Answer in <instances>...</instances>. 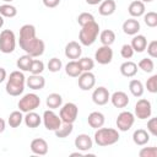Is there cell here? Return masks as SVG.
I'll list each match as a JSON object with an SVG mask.
<instances>
[{
  "label": "cell",
  "mask_w": 157,
  "mask_h": 157,
  "mask_svg": "<svg viewBox=\"0 0 157 157\" xmlns=\"http://www.w3.org/2000/svg\"><path fill=\"white\" fill-rule=\"evenodd\" d=\"M134 123H135V115L131 112H129V110H124V112L119 113V115L117 118V121H115L117 128L120 131L130 130L132 128Z\"/></svg>",
  "instance_id": "ba28073f"
},
{
  "label": "cell",
  "mask_w": 157,
  "mask_h": 157,
  "mask_svg": "<svg viewBox=\"0 0 157 157\" xmlns=\"http://www.w3.org/2000/svg\"><path fill=\"white\" fill-rule=\"evenodd\" d=\"M32 60H33V58H32L31 55L26 54V55H22V56H20V58L17 59L16 65H17V67H18L21 71H29V66H31Z\"/></svg>",
  "instance_id": "1f68e13d"
},
{
  "label": "cell",
  "mask_w": 157,
  "mask_h": 157,
  "mask_svg": "<svg viewBox=\"0 0 157 157\" xmlns=\"http://www.w3.org/2000/svg\"><path fill=\"white\" fill-rule=\"evenodd\" d=\"M29 147H31V151L34 155L44 156V155L48 153V144L44 139H40V137H37V139L32 140Z\"/></svg>",
  "instance_id": "2e32d148"
},
{
  "label": "cell",
  "mask_w": 157,
  "mask_h": 157,
  "mask_svg": "<svg viewBox=\"0 0 157 157\" xmlns=\"http://www.w3.org/2000/svg\"><path fill=\"white\" fill-rule=\"evenodd\" d=\"M99 40L102 45H112L115 40V33L112 29H104L99 33Z\"/></svg>",
  "instance_id": "f1b7e54d"
},
{
  "label": "cell",
  "mask_w": 157,
  "mask_h": 157,
  "mask_svg": "<svg viewBox=\"0 0 157 157\" xmlns=\"http://www.w3.org/2000/svg\"><path fill=\"white\" fill-rule=\"evenodd\" d=\"M144 21L148 27H151V28L156 27L157 26V13L155 11H148L147 13H144Z\"/></svg>",
  "instance_id": "74e56055"
},
{
  "label": "cell",
  "mask_w": 157,
  "mask_h": 157,
  "mask_svg": "<svg viewBox=\"0 0 157 157\" xmlns=\"http://www.w3.org/2000/svg\"><path fill=\"white\" fill-rule=\"evenodd\" d=\"M70 156H71V157H74V156H78V157H80V156H82V152H80V151H78V152H72Z\"/></svg>",
  "instance_id": "f907efd6"
},
{
  "label": "cell",
  "mask_w": 157,
  "mask_h": 157,
  "mask_svg": "<svg viewBox=\"0 0 157 157\" xmlns=\"http://www.w3.org/2000/svg\"><path fill=\"white\" fill-rule=\"evenodd\" d=\"M98 34H99V26L96 21H92V22L82 26V28L78 33V40L82 45L90 47L96 42Z\"/></svg>",
  "instance_id": "277c9868"
},
{
  "label": "cell",
  "mask_w": 157,
  "mask_h": 157,
  "mask_svg": "<svg viewBox=\"0 0 157 157\" xmlns=\"http://www.w3.org/2000/svg\"><path fill=\"white\" fill-rule=\"evenodd\" d=\"M61 67H63V63L59 58H52L48 61V69L50 72H58L61 70Z\"/></svg>",
  "instance_id": "f35d334b"
},
{
  "label": "cell",
  "mask_w": 157,
  "mask_h": 157,
  "mask_svg": "<svg viewBox=\"0 0 157 157\" xmlns=\"http://www.w3.org/2000/svg\"><path fill=\"white\" fill-rule=\"evenodd\" d=\"M65 72L67 76H71V77H78L82 72V70L80 69L78 66V63L76 60H71L69 61L66 65H65Z\"/></svg>",
  "instance_id": "83f0119b"
},
{
  "label": "cell",
  "mask_w": 157,
  "mask_h": 157,
  "mask_svg": "<svg viewBox=\"0 0 157 157\" xmlns=\"http://www.w3.org/2000/svg\"><path fill=\"white\" fill-rule=\"evenodd\" d=\"M75 147L81 151V152H85V151H88L92 148L93 146V140L92 137H90V135L87 134H80L75 137Z\"/></svg>",
  "instance_id": "5bb4252c"
},
{
  "label": "cell",
  "mask_w": 157,
  "mask_h": 157,
  "mask_svg": "<svg viewBox=\"0 0 157 157\" xmlns=\"http://www.w3.org/2000/svg\"><path fill=\"white\" fill-rule=\"evenodd\" d=\"M2 26H4V17L0 15V28H1Z\"/></svg>",
  "instance_id": "816d5d0a"
},
{
  "label": "cell",
  "mask_w": 157,
  "mask_h": 157,
  "mask_svg": "<svg viewBox=\"0 0 157 157\" xmlns=\"http://www.w3.org/2000/svg\"><path fill=\"white\" fill-rule=\"evenodd\" d=\"M109 99H110L109 91H108V88H105L103 86L94 88V91L92 92V101L97 105H104L109 102Z\"/></svg>",
  "instance_id": "4fadbf2b"
},
{
  "label": "cell",
  "mask_w": 157,
  "mask_h": 157,
  "mask_svg": "<svg viewBox=\"0 0 157 157\" xmlns=\"http://www.w3.org/2000/svg\"><path fill=\"white\" fill-rule=\"evenodd\" d=\"M0 15L2 17H15L17 15V9L10 4H4V5H0Z\"/></svg>",
  "instance_id": "836d02e7"
},
{
  "label": "cell",
  "mask_w": 157,
  "mask_h": 157,
  "mask_svg": "<svg viewBox=\"0 0 157 157\" xmlns=\"http://www.w3.org/2000/svg\"><path fill=\"white\" fill-rule=\"evenodd\" d=\"M74 130V126L72 124H69V123H63L59 129H56L54 132L56 135V137H60V139H64V137H67Z\"/></svg>",
  "instance_id": "d6a6232c"
},
{
  "label": "cell",
  "mask_w": 157,
  "mask_h": 157,
  "mask_svg": "<svg viewBox=\"0 0 157 157\" xmlns=\"http://www.w3.org/2000/svg\"><path fill=\"white\" fill-rule=\"evenodd\" d=\"M137 66H139L144 72L150 74V72H152V71H153V69H155V63H153V60H152V59L144 58V59H141V60L139 61Z\"/></svg>",
  "instance_id": "d590c367"
},
{
  "label": "cell",
  "mask_w": 157,
  "mask_h": 157,
  "mask_svg": "<svg viewBox=\"0 0 157 157\" xmlns=\"http://www.w3.org/2000/svg\"><path fill=\"white\" fill-rule=\"evenodd\" d=\"M132 141L137 146H145L150 141V134L145 129H137L132 134Z\"/></svg>",
  "instance_id": "7402d4cb"
},
{
  "label": "cell",
  "mask_w": 157,
  "mask_h": 157,
  "mask_svg": "<svg viewBox=\"0 0 157 157\" xmlns=\"http://www.w3.org/2000/svg\"><path fill=\"white\" fill-rule=\"evenodd\" d=\"M146 49H147V54L151 56V58H157V40H151L147 45H146Z\"/></svg>",
  "instance_id": "f6af8a7d"
},
{
  "label": "cell",
  "mask_w": 157,
  "mask_h": 157,
  "mask_svg": "<svg viewBox=\"0 0 157 157\" xmlns=\"http://www.w3.org/2000/svg\"><path fill=\"white\" fill-rule=\"evenodd\" d=\"M82 54V48H81V44H78L77 42L72 40V42H69L65 47V56L71 59V60H76V59H80Z\"/></svg>",
  "instance_id": "9a60e30c"
},
{
  "label": "cell",
  "mask_w": 157,
  "mask_h": 157,
  "mask_svg": "<svg viewBox=\"0 0 157 157\" xmlns=\"http://www.w3.org/2000/svg\"><path fill=\"white\" fill-rule=\"evenodd\" d=\"M16 48V37L11 29H4L0 33V52L10 54Z\"/></svg>",
  "instance_id": "5b68a950"
},
{
  "label": "cell",
  "mask_w": 157,
  "mask_h": 157,
  "mask_svg": "<svg viewBox=\"0 0 157 157\" xmlns=\"http://www.w3.org/2000/svg\"><path fill=\"white\" fill-rule=\"evenodd\" d=\"M6 76H7V74H6V70H5L4 67H0V83L5 81Z\"/></svg>",
  "instance_id": "7dc6e473"
},
{
  "label": "cell",
  "mask_w": 157,
  "mask_h": 157,
  "mask_svg": "<svg viewBox=\"0 0 157 157\" xmlns=\"http://www.w3.org/2000/svg\"><path fill=\"white\" fill-rule=\"evenodd\" d=\"M140 1H142V2L145 4V2H152L153 0H140Z\"/></svg>",
  "instance_id": "f5cc1de1"
},
{
  "label": "cell",
  "mask_w": 157,
  "mask_h": 157,
  "mask_svg": "<svg viewBox=\"0 0 157 157\" xmlns=\"http://www.w3.org/2000/svg\"><path fill=\"white\" fill-rule=\"evenodd\" d=\"M140 157H157V148L155 146L151 147H144L139 152Z\"/></svg>",
  "instance_id": "b9f144b4"
},
{
  "label": "cell",
  "mask_w": 157,
  "mask_h": 157,
  "mask_svg": "<svg viewBox=\"0 0 157 157\" xmlns=\"http://www.w3.org/2000/svg\"><path fill=\"white\" fill-rule=\"evenodd\" d=\"M146 88L150 93H156L157 92V75H152L150 78H147Z\"/></svg>",
  "instance_id": "60d3db41"
},
{
  "label": "cell",
  "mask_w": 157,
  "mask_h": 157,
  "mask_svg": "<svg viewBox=\"0 0 157 157\" xmlns=\"http://www.w3.org/2000/svg\"><path fill=\"white\" fill-rule=\"evenodd\" d=\"M43 4H44L45 7L53 9V7H56L60 4V0H43Z\"/></svg>",
  "instance_id": "bcb514c9"
},
{
  "label": "cell",
  "mask_w": 157,
  "mask_h": 157,
  "mask_svg": "<svg viewBox=\"0 0 157 157\" xmlns=\"http://www.w3.org/2000/svg\"><path fill=\"white\" fill-rule=\"evenodd\" d=\"M120 74L125 77H134L137 74V64L134 61H125L120 65Z\"/></svg>",
  "instance_id": "484cf974"
},
{
  "label": "cell",
  "mask_w": 157,
  "mask_h": 157,
  "mask_svg": "<svg viewBox=\"0 0 157 157\" xmlns=\"http://www.w3.org/2000/svg\"><path fill=\"white\" fill-rule=\"evenodd\" d=\"M94 59L101 65H107L113 60V50L110 45H102L94 53Z\"/></svg>",
  "instance_id": "8fae6325"
},
{
  "label": "cell",
  "mask_w": 157,
  "mask_h": 157,
  "mask_svg": "<svg viewBox=\"0 0 157 157\" xmlns=\"http://www.w3.org/2000/svg\"><path fill=\"white\" fill-rule=\"evenodd\" d=\"M115 10H117V4L114 0H103L98 7V12L102 16H110L115 12Z\"/></svg>",
  "instance_id": "603a6c76"
},
{
  "label": "cell",
  "mask_w": 157,
  "mask_h": 157,
  "mask_svg": "<svg viewBox=\"0 0 157 157\" xmlns=\"http://www.w3.org/2000/svg\"><path fill=\"white\" fill-rule=\"evenodd\" d=\"M43 124L45 126L47 130H50V131H55L56 129H59V126L61 125V119L58 114H55L53 112V109H48L43 113Z\"/></svg>",
  "instance_id": "30bf717a"
},
{
  "label": "cell",
  "mask_w": 157,
  "mask_h": 157,
  "mask_svg": "<svg viewBox=\"0 0 157 157\" xmlns=\"http://www.w3.org/2000/svg\"><path fill=\"white\" fill-rule=\"evenodd\" d=\"M43 70H44V63L42 60L33 59L31 63V66H29V72L33 75H39L43 72Z\"/></svg>",
  "instance_id": "8d00e7d4"
},
{
  "label": "cell",
  "mask_w": 157,
  "mask_h": 157,
  "mask_svg": "<svg viewBox=\"0 0 157 157\" xmlns=\"http://www.w3.org/2000/svg\"><path fill=\"white\" fill-rule=\"evenodd\" d=\"M78 87L82 91H90L96 85V76L91 72V71H83L81 72V75L78 76Z\"/></svg>",
  "instance_id": "7c38bea8"
},
{
  "label": "cell",
  "mask_w": 157,
  "mask_h": 157,
  "mask_svg": "<svg viewBox=\"0 0 157 157\" xmlns=\"http://www.w3.org/2000/svg\"><path fill=\"white\" fill-rule=\"evenodd\" d=\"M77 63H78V66H80V69L82 70V72H83V71H91V70L94 67V61H93V59H91V58H88V56L80 58V59L77 60Z\"/></svg>",
  "instance_id": "e575fe53"
},
{
  "label": "cell",
  "mask_w": 157,
  "mask_h": 157,
  "mask_svg": "<svg viewBox=\"0 0 157 157\" xmlns=\"http://www.w3.org/2000/svg\"><path fill=\"white\" fill-rule=\"evenodd\" d=\"M147 131L152 136L157 135V118H151L147 121Z\"/></svg>",
  "instance_id": "ee69618b"
},
{
  "label": "cell",
  "mask_w": 157,
  "mask_h": 157,
  "mask_svg": "<svg viewBox=\"0 0 157 157\" xmlns=\"http://www.w3.org/2000/svg\"><path fill=\"white\" fill-rule=\"evenodd\" d=\"M77 115H78V108H77V105L75 103L67 102L63 107H60L59 117H60L63 123L74 124L75 120L77 119Z\"/></svg>",
  "instance_id": "52a82bcc"
},
{
  "label": "cell",
  "mask_w": 157,
  "mask_h": 157,
  "mask_svg": "<svg viewBox=\"0 0 157 157\" xmlns=\"http://www.w3.org/2000/svg\"><path fill=\"white\" fill-rule=\"evenodd\" d=\"M87 121H88V125L91 128L99 129L104 125L105 118H104L103 113H101V112H92V113H90V115L87 118Z\"/></svg>",
  "instance_id": "ffe728a7"
},
{
  "label": "cell",
  "mask_w": 157,
  "mask_h": 157,
  "mask_svg": "<svg viewBox=\"0 0 157 157\" xmlns=\"http://www.w3.org/2000/svg\"><path fill=\"white\" fill-rule=\"evenodd\" d=\"M47 107L49 109H56V108H60L61 104H63V97L59 94V93H50L48 97H47Z\"/></svg>",
  "instance_id": "4316f807"
},
{
  "label": "cell",
  "mask_w": 157,
  "mask_h": 157,
  "mask_svg": "<svg viewBox=\"0 0 157 157\" xmlns=\"http://www.w3.org/2000/svg\"><path fill=\"white\" fill-rule=\"evenodd\" d=\"M2 1H5V2H11V1H13V0H2Z\"/></svg>",
  "instance_id": "db71d44e"
},
{
  "label": "cell",
  "mask_w": 157,
  "mask_h": 157,
  "mask_svg": "<svg viewBox=\"0 0 157 157\" xmlns=\"http://www.w3.org/2000/svg\"><path fill=\"white\" fill-rule=\"evenodd\" d=\"M139 31H140V22L135 20V17L128 18L123 23V32L128 36H135L139 33Z\"/></svg>",
  "instance_id": "d6986e66"
},
{
  "label": "cell",
  "mask_w": 157,
  "mask_h": 157,
  "mask_svg": "<svg viewBox=\"0 0 157 157\" xmlns=\"http://www.w3.org/2000/svg\"><path fill=\"white\" fill-rule=\"evenodd\" d=\"M146 11V7H145V4L140 0H135L132 2H130L129 7H128V12L130 13V16L132 17H140V16H144Z\"/></svg>",
  "instance_id": "cb8c5ba5"
},
{
  "label": "cell",
  "mask_w": 157,
  "mask_h": 157,
  "mask_svg": "<svg viewBox=\"0 0 157 157\" xmlns=\"http://www.w3.org/2000/svg\"><path fill=\"white\" fill-rule=\"evenodd\" d=\"M134 53L135 52H134V49L131 48L130 44H124L121 47V49H120V54H121V56L124 59H131L132 55H134Z\"/></svg>",
  "instance_id": "7bdbcfd3"
},
{
  "label": "cell",
  "mask_w": 157,
  "mask_h": 157,
  "mask_svg": "<svg viewBox=\"0 0 157 157\" xmlns=\"http://www.w3.org/2000/svg\"><path fill=\"white\" fill-rule=\"evenodd\" d=\"M25 85H26V77H25L23 72L20 70H16V71H12L10 74L7 82H6V86H5V90H6L7 94L17 97V96L23 93Z\"/></svg>",
  "instance_id": "6da1fadb"
},
{
  "label": "cell",
  "mask_w": 157,
  "mask_h": 157,
  "mask_svg": "<svg viewBox=\"0 0 157 157\" xmlns=\"http://www.w3.org/2000/svg\"><path fill=\"white\" fill-rule=\"evenodd\" d=\"M39 104H40L39 96H37L36 93H27L18 101L17 105L22 113H27V112H32V110L37 109L39 107Z\"/></svg>",
  "instance_id": "8992f818"
},
{
  "label": "cell",
  "mask_w": 157,
  "mask_h": 157,
  "mask_svg": "<svg viewBox=\"0 0 157 157\" xmlns=\"http://www.w3.org/2000/svg\"><path fill=\"white\" fill-rule=\"evenodd\" d=\"M112 104L115 107V108H125L128 104H129V97L125 92L123 91H117L114 92L112 96H110V99Z\"/></svg>",
  "instance_id": "e0dca14e"
},
{
  "label": "cell",
  "mask_w": 157,
  "mask_h": 157,
  "mask_svg": "<svg viewBox=\"0 0 157 157\" xmlns=\"http://www.w3.org/2000/svg\"><path fill=\"white\" fill-rule=\"evenodd\" d=\"M88 5H98V4H101L103 0H85Z\"/></svg>",
  "instance_id": "681fc988"
},
{
  "label": "cell",
  "mask_w": 157,
  "mask_h": 157,
  "mask_svg": "<svg viewBox=\"0 0 157 157\" xmlns=\"http://www.w3.org/2000/svg\"><path fill=\"white\" fill-rule=\"evenodd\" d=\"M119 137L120 136H119L118 130L112 129V128H99L94 132V142L101 147L117 144L119 141Z\"/></svg>",
  "instance_id": "3957f363"
},
{
  "label": "cell",
  "mask_w": 157,
  "mask_h": 157,
  "mask_svg": "<svg viewBox=\"0 0 157 157\" xmlns=\"http://www.w3.org/2000/svg\"><path fill=\"white\" fill-rule=\"evenodd\" d=\"M129 90L134 97H141L144 94V85L140 80H131L129 82Z\"/></svg>",
  "instance_id": "f546056e"
},
{
  "label": "cell",
  "mask_w": 157,
  "mask_h": 157,
  "mask_svg": "<svg viewBox=\"0 0 157 157\" xmlns=\"http://www.w3.org/2000/svg\"><path fill=\"white\" fill-rule=\"evenodd\" d=\"M23 121V114L21 110H13L7 119V123L11 128H17L21 125V123Z\"/></svg>",
  "instance_id": "4dcf8cb0"
},
{
  "label": "cell",
  "mask_w": 157,
  "mask_h": 157,
  "mask_svg": "<svg viewBox=\"0 0 157 157\" xmlns=\"http://www.w3.org/2000/svg\"><path fill=\"white\" fill-rule=\"evenodd\" d=\"M26 85L31 88V90H34V91H38V90H42L44 88L45 86V78L39 74V75H31L29 77L26 78Z\"/></svg>",
  "instance_id": "ac0fdd59"
},
{
  "label": "cell",
  "mask_w": 157,
  "mask_h": 157,
  "mask_svg": "<svg viewBox=\"0 0 157 157\" xmlns=\"http://www.w3.org/2000/svg\"><path fill=\"white\" fill-rule=\"evenodd\" d=\"M23 121L26 124V126L31 128V129H34V128H38L42 123V117L39 114H37L34 110L32 112H27L26 115L23 117Z\"/></svg>",
  "instance_id": "44dd1931"
},
{
  "label": "cell",
  "mask_w": 157,
  "mask_h": 157,
  "mask_svg": "<svg viewBox=\"0 0 157 157\" xmlns=\"http://www.w3.org/2000/svg\"><path fill=\"white\" fill-rule=\"evenodd\" d=\"M131 48L134 49V52L136 53H142L146 50V45H147V39L145 36L142 34H135L134 38L131 39Z\"/></svg>",
  "instance_id": "d4e9b609"
},
{
  "label": "cell",
  "mask_w": 157,
  "mask_h": 157,
  "mask_svg": "<svg viewBox=\"0 0 157 157\" xmlns=\"http://www.w3.org/2000/svg\"><path fill=\"white\" fill-rule=\"evenodd\" d=\"M18 44L22 50L26 52V54L31 55L32 58H38L44 53L45 44L42 39L37 38L36 36L28 37V38H20Z\"/></svg>",
  "instance_id": "7a4b0ae2"
},
{
  "label": "cell",
  "mask_w": 157,
  "mask_h": 157,
  "mask_svg": "<svg viewBox=\"0 0 157 157\" xmlns=\"http://www.w3.org/2000/svg\"><path fill=\"white\" fill-rule=\"evenodd\" d=\"M5 128H6V123H5V120H4L2 118H0V134L4 132Z\"/></svg>",
  "instance_id": "c3c4849f"
},
{
  "label": "cell",
  "mask_w": 157,
  "mask_h": 157,
  "mask_svg": "<svg viewBox=\"0 0 157 157\" xmlns=\"http://www.w3.org/2000/svg\"><path fill=\"white\" fill-rule=\"evenodd\" d=\"M92 21H94V17H93L92 13H88V12H82V13H80L77 16V22H78V25L81 27L87 25V23H90V22H92Z\"/></svg>",
  "instance_id": "ab89813d"
},
{
  "label": "cell",
  "mask_w": 157,
  "mask_h": 157,
  "mask_svg": "<svg viewBox=\"0 0 157 157\" xmlns=\"http://www.w3.org/2000/svg\"><path fill=\"white\" fill-rule=\"evenodd\" d=\"M152 114V105H151V102L148 99H145V98H141L136 102L135 104V117L137 119H141V120H145L147 118H150Z\"/></svg>",
  "instance_id": "9c48e42d"
}]
</instances>
